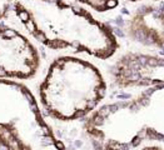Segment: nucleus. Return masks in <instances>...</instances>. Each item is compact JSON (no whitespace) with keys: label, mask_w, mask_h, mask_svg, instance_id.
<instances>
[{"label":"nucleus","mask_w":164,"mask_h":150,"mask_svg":"<svg viewBox=\"0 0 164 150\" xmlns=\"http://www.w3.org/2000/svg\"><path fill=\"white\" fill-rule=\"evenodd\" d=\"M89 67L71 59H58L39 86V97L45 111L55 118H79L98 103L104 88L96 74L85 81L80 79Z\"/></svg>","instance_id":"1"},{"label":"nucleus","mask_w":164,"mask_h":150,"mask_svg":"<svg viewBox=\"0 0 164 150\" xmlns=\"http://www.w3.org/2000/svg\"><path fill=\"white\" fill-rule=\"evenodd\" d=\"M40 54L24 33L0 28V79L28 80L39 71Z\"/></svg>","instance_id":"2"},{"label":"nucleus","mask_w":164,"mask_h":150,"mask_svg":"<svg viewBox=\"0 0 164 150\" xmlns=\"http://www.w3.org/2000/svg\"><path fill=\"white\" fill-rule=\"evenodd\" d=\"M0 150H19L11 134L1 127H0Z\"/></svg>","instance_id":"3"},{"label":"nucleus","mask_w":164,"mask_h":150,"mask_svg":"<svg viewBox=\"0 0 164 150\" xmlns=\"http://www.w3.org/2000/svg\"><path fill=\"white\" fill-rule=\"evenodd\" d=\"M117 4H118L117 0H107V1H105V7L109 8V9H112L114 7H117Z\"/></svg>","instance_id":"4"}]
</instances>
